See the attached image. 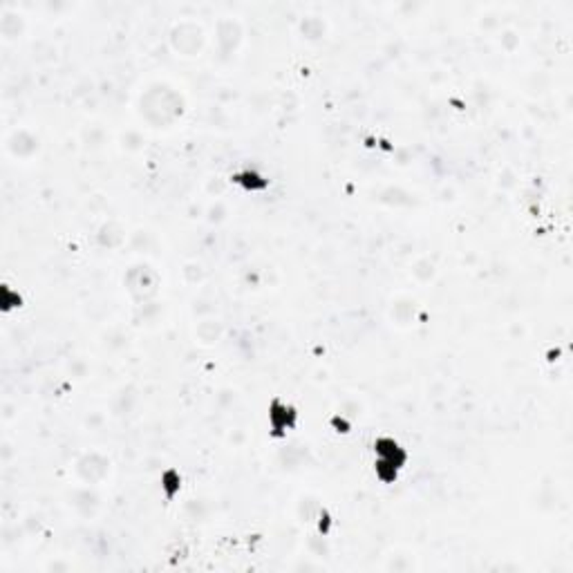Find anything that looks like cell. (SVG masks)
<instances>
[{
	"mask_svg": "<svg viewBox=\"0 0 573 573\" xmlns=\"http://www.w3.org/2000/svg\"><path fill=\"white\" fill-rule=\"evenodd\" d=\"M171 45L179 52L182 56H195L204 45V29H201L193 20H184L173 27L171 31Z\"/></svg>",
	"mask_w": 573,
	"mask_h": 573,
	"instance_id": "6da1fadb",
	"label": "cell"
},
{
	"mask_svg": "<svg viewBox=\"0 0 573 573\" xmlns=\"http://www.w3.org/2000/svg\"><path fill=\"white\" fill-rule=\"evenodd\" d=\"M110 471V461L103 457L99 452H88L83 454V457L77 461V473L83 482H90V484H97L101 482L105 475Z\"/></svg>",
	"mask_w": 573,
	"mask_h": 573,
	"instance_id": "7a4b0ae2",
	"label": "cell"
},
{
	"mask_svg": "<svg viewBox=\"0 0 573 573\" xmlns=\"http://www.w3.org/2000/svg\"><path fill=\"white\" fill-rule=\"evenodd\" d=\"M7 151L14 157H29L34 151H38V139L27 130H16L7 139Z\"/></svg>",
	"mask_w": 573,
	"mask_h": 573,
	"instance_id": "3957f363",
	"label": "cell"
},
{
	"mask_svg": "<svg viewBox=\"0 0 573 573\" xmlns=\"http://www.w3.org/2000/svg\"><path fill=\"white\" fill-rule=\"evenodd\" d=\"M242 40V27L236 20H220L217 25V43L224 52L236 49L238 43Z\"/></svg>",
	"mask_w": 573,
	"mask_h": 573,
	"instance_id": "277c9868",
	"label": "cell"
},
{
	"mask_svg": "<svg viewBox=\"0 0 573 573\" xmlns=\"http://www.w3.org/2000/svg\"><path fill=\"white\" fill-rule=\"evenodd\" d=\"M132 275H137V280L135 278H128V284H130V291L137 293V289H142V293L146 296V291H155V271L148 267V264H139V267H132L130 271Z\"/></svg>",
	"mask_w": 573,
	"mask_h": 573,
	"instance_id": "5b68a950",
	"label": "cell"
},
{
	"mask_svg": "<svg viewBox=\"0 0 573 573\" xmlns=\"http://www.w3.org/2000/svg\"><path fill=\"white\" fill-rule=\"evenodd\" d=\"M197 338L204 345H213V343H217L220 338H222V334H224V325H222L220 321H213V318H211V321H201L199 325H197Z\"/></svg>",
	"mask_w": 573,
	"mask_h": 573,
	"instance_id": "8992f818",
	"label": "cell"
},
{
	"mask_svg": "<svg viewBox=\"0 0 573 573\" xmlns=\"http://www.w3.org/2000/svg\"><path fill=\"white\" fill-rule=\"evenodd\" d=\"M300 27H303V34H305L307 38H312V40L321 38V36L325 34V23H323L321 18H316V16L305 18Z\"/></svg>",
	"mask_w": 573,
	"mask_h": 573,
	"instance_id": "52a82bcc",
	"label": "cell"
},
{
	"mask_svg": "<svg viewBox=\"0 0 573 573\" xmlns=\"http://www.w3.org/2000/svg\"><path fill=\"white\" fill-rule=\"evenodd\" d=\"M312 508H316V511H321V506H318V502L314 500V497H303L300 500V506H298V511L305 519H312Z\"/></svg>",
	"mask_w": 573,
	"mask_h": 573,
	"instance_id": "ba28073f",
	"label": "cell"
},
{
	"mask_svg": "<svg viewBox=\"0 0 573 573\" xmlns=\"http://www.w3.org/2000/svg\"><path fill=\"white\" fill-rule=\"evenodd\" d=\"M426 262H428V260H419L415 269H426ZM415 275H417V278H421V273H419V271H415ZM432 275H434V267H430V273H426V275H423V280L432 278Z\"/></svg>",
	"mask_w": 573,
	"mask_h": 573,
	"instance_id": "9c48e42d",
	"label": "cell"
}]
</instances>
